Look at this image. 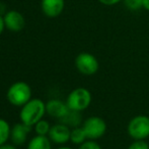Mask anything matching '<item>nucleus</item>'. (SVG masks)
I'll list each match as a JSON object with an SVG mask.
<instances>
[{
	"instance_id": "f257e3e1",
	"label": "nucleus",
	"mask_w": 149,
	"mask_h": 149,
	"mask_svg": "<svg viewBox=\"0 0 149 149\" xmlns=\"http://www.w3.org/2000/svg\"><path fill=\"white\" fill-rule=\"evenodd\" d=\"M46 102L40 98H31L19 110V121L33 128L46 114Z\"/></svg>"
},
{
	"instance_id": "f03ea898",
	"label": "nucleus",
	"mask_w": 149,
	"mask_h": 149,
	"mask_svg": "<svg viewBox=\"0 0 149 149\" xmlns=\"http://www.w3.org/2000/svg\"><path fill=\"white\" fill-rule=\"evenodd\" d=\"M33 91L31 86L24 81L11 84L6 92V98L11 105L22 107L31 99Z\"/></svg>"
},
{
	"instance_id": "7ed1b4c3",
	"label": "nucleus",
	"mask_w": 149,
	"mask_h": 149,
	"mask_svg": "<svg viewBox=\"0 0 149 149\" xmlns=\"http://www.w3.org/2000/svg\"><path fill=\"white\" fill-rule=\"evenodd\" d=\"M91 92L83 87L73 89L66 98V104L69 109L78 112H82L87 109L91 104Z\"/></svg>"
},
{
	"instance_id": "20e7f679",
	"label": "nucleus",
	"mask_w": 149,
	"mask_h": 149,
	"mask_svg": "<svg viewBox=\"0 0 149 149\" xmlns=\"http://www.w3.org/2000/svg\"><path fill=\"white\" fill-rule=\"evenodd\" d=\"M127 133L133 140H145L149 137V117L145 114L135 115L127 126Z\"/></svg>"
},
{
	"instance_id": "39448f33",
	"label": "nucleus",
	"mask_w": 149,
	"mask_h": 149,
	"mask_svg": "<svg viewBox=\"0 0 149 149\" xmlns=\"http://www.w3.org/2000/svg\"><path fill=\"white\" fill-rule=\"evenodd\" d=\"M82 128L88 140H97L104 137L108 130V125L102 117L92 115L87 117L82 123Z\"/></svg>"
},
{
	"instance_id": "423d86ee",
	"label": "nucleus",
	"mask_w": 149,
	"mask_h": 149,
	"mask_svg": "<svg viewBox=\"0 0 149 149\" xmlns=\"http://www.w3.org/2000/svg\"><path fill=\"white\" fill-rule=\"evenodd\" d=\"M74 64L77 71L84 76H92L100 70L97 58L89 52H80L75 58Z\"/></svg>"
},
{
	"instance_id": "0eeeda50",
	"label": "nucleus",
	"mask_w": 149,
	"mask_h": 149,
	"mask_svg": "<svg viewBox=\"0 0 149 149\" xmlns=\"http://www.w3.org/2000/svg\"><path fill=\"white\" fill-rule=\"evenodd\" d=\"M71 128L63 123H58L51 127L48 137L52 141V143L57 145H65L70 142Z\"/></svg>"
},
{
	"instance_id": "6e6552de",
	"label": "nucleus",
	"mask_w": 149,
	"mask_h": 149,
	"mask_svg": "<svg viewBox=\"0 0 149 149\" xmlns=\"http://www.w3.org/2000/svg\"><path fill=\"white\" fill-rule=\"evenodd\" d=\"M3 18L5 28L10 32H20L26 26L24 16L17 10H8L3 16Z\"/></svg>"
},
{
	"instance_id": "1a4fd4ad",
	"label": "nucleus",
	"mask_w": 149,
	"mask_h": 149,
	"mask_svg": "<svg viewBox=\"0 0 149 149\" xmlns=\"http://www.w3.org/2000/svg\"><path fill=\"white\" fill-rule=\"evenodd\" d=\"M31 132V127L26 124L19 123L15 124L11 127L10 131V140L14 145H22L28 142L29 134Z\"/></svg>"
},
{
	"instance_id": "9d476101",
	"label": "nucleus",
	"mask_w": 149,
	"mask_h": 149,
	"mask_svg": "<svg viewBox=\"0 0 149 149\" xmlns=\"http://www.w3.org/2000/svg\"><path fill=\"white\" fill-rule=\"evenodd\" d=\"M69 108L66 104V101H62L57 98L50 99L46 102V112L48 115L54 119H58L60 121L62 117H64L69 112Z\"/></svg>"
},
{
	"instance_id": "9b49d317",
	"label": "nucleus",
	"mask_w": 149,
	"mask_h": 149,
	"mask_svg": "<svg viewBox=\"0 0 149 149\" xmlns=\"http://www.w3.org/2000/svg\"><path fill=\"white\" fill-rule=\"evenodd\" d=\"M41 7L47 18H57L64 10L65 0H42Z\"/></svg>"
},
{
	"instance_id": "f8f14e48",
	"label": "nucleus",
	"mask_w": 149,
	"mask_h": 149,
	"mask_svg": "<svg viewBox=\"0 0 149 149\" xmlns=\"http://www.w3.org/2000/svg\"><path fill=\"white\" fill-rule=\"evenodd\" d=\"M26 149H52V141L48 136L36 135L28 141Z\"/></svg>"
},
{
	"instance_id": "ddd939ff",
	"label": "nucleus",
	"mask_w": 149,
	"mask_h": 149,
	"mask_svg": "<svg viewBox=\"0 0 149 149\" xmlns=\"http://www.w3.org/2000/svg\"><path fill=\"white\" fill-rule=\"evenodd\" d=\"M81 112H73V110H69L67 114L64 117L60 119V123H63L70 127L71 129L75 127H79L82 125V121H81Z\"/></svg>"
},
{
	"instance_id": "4468645a",
	"label": "nucleus",
	"mask_w": 149,
	"mask_h": 149,
	"mask_svg": "<svg viewBox=\"0 0 149 149\" xmlns=\"http://www.w3.org/2000/svg\"><path fill=\"white\" fill-rule=\"evenodd\" d=\"M87 139V136L83 130L82 126L75 127L71 129V135H70V142L75 145H81L83 142H85Z\"/></svg>"
},
{
	"instance_id": "2eb2a0df",
	"label": "nucleus",
	"mask_w": 149,
	"mask_h": 149,
	"mask_svg": "<svg viewBox=\"0 0 149 149\" xmlns=\"http://www.w3.org/2000/svg\"><path fill=\"white\" fill-rule=\"evenodd\" d=\"M10 127L9 123L6 119L0 117V145L7 143V141L10 139Z\"/></svg>"
},
{
	"instance_id": "dca6fc26",
	"label": "nucleus",
	"mask_w": 149,
	"mask_h": 149,
	"mask_svg": "<svg viewBox=\"0 0 149 149\" xmlns=\"http://www.w3.org/2000/svg\"><path fill=\"white\" fill-rule=\"evenodd\" d=\"M52 126L50 125V123L46 119H42L41 121H39L35 126H33V131H35L36 135H41V136H48L49 132L51 130Z\"/></svg>"
},
{
	"instance_id": "f3484780",
	"label": "nucleus",
	"mask_w": 149,
	"mask_h": 149,
	"mask_svg": "<svg viewBox=\"0 0 149 149\" xmlns=\"http://www.w3.org/2000/svg\"><path fill=\"white\" fill-rule=\"evenodd\" d=\"M126 8L131 11H137L139 9H142L143 6V0H124Z\"/></svg>"
},
{
	"instance_id": "a211bd4d",
	"label": "nucleus",
	"mask_w": 149,
	"mask_h": 149,
	"mask_svg": "<svg viewBox=\"0 0 149 149\" xmlns=\"http://www.w3.org/2000/svg\"><path fill=\"white\" fill-rule=\"evenodd\" d=\"M127 149H149V144L145 140H134Z\"/></svg>"
},
{
	"instance_id": "6ab92c4d",
	"label": "nucleus",
	"mask_w": 149,
	"mask_h": 149,
	"mask_svg": "<svg viewBox=\"0 0 149 149\" xmlns=\"http://www.w3.org/2000/svg\"><path fill=\"white\" fill-rule=\"evenodd\" d=\"M78 149H102V148L95 140H86L81 145H79Z\"/></svg>"
},
{
	"instance_id": "aec40b11",
	"label": "nucleus",
	"mask_w": 149,
	"mask_h": 149,
	"mask_svg": "<svg viewBox=\"0 0 149 149\" xmlns=\"http://www.w3.org/2000/svg\"><path fill=\"white\" fill-rule=\"evenodd\" d=\"M100 3L106 6H114L116 4H119L120 2H123L124 0H97Z\"/></svg>"
},
{
	"instance_id": "412c9836",
	"label": "nucleus",
	"mask_w": 149,
	"mask_h": 149,
	"mask_svg": "<svg viewBox=\"0 0 149 149\" xmlns=\"http://www.w3.org/2000/svg\"><path fill=\"white\" fill-rule=\"evenodd\" d=\"M5 29L6 28H5V24H4L3 16H1V14H0V35L4 32V30H5Z\"/></svg>"
},
{
	"instance_id": "4be33fe9",
	"label": "nucleus",
	"mask_w": 149,
	"mask_h": 149,
	"mask_svg": "<svg viewBox=\"0 0 149 149\" xmlns=\"http://www.w3.org/2000/svg\"><path fill=\"white\" fill-rule=\"evenodd\" d=\"M15 146L16 145H14V144L5 143V144H3V145H0V149H17Z\"/></svg>"
},
{
	"instance_id": "5701e85b",
	"label": "nucleus",
	"mask_w": 149,
	"mask_h": 149,
	"mask_svg": "<svg viewBox=\"0 0 149 149\" xmlns=\"http://www.w3.org/2000/svg\"><path fill=\"white\" fill-rule=\"evenodd\" d=\"M142 9H145V10H147V11H149V0H143Z\"/></svg>"
},
{
	"instance_id": "b1692460",
	"label": "nucleus",
	"mask_w": 149,
	"mask_h": 149,
	"mask_svg": "<svg viewBox=\"0 0 149 149\" xmlns=\"http://www.w3.org/2000/svg\"><path fill=\"white\" fill-rule=\"evenodd\" d=\"M56 149H73L72 147H69V146H66V145H61L59 147H57Z\"/></svg>"
}]
</instances>
